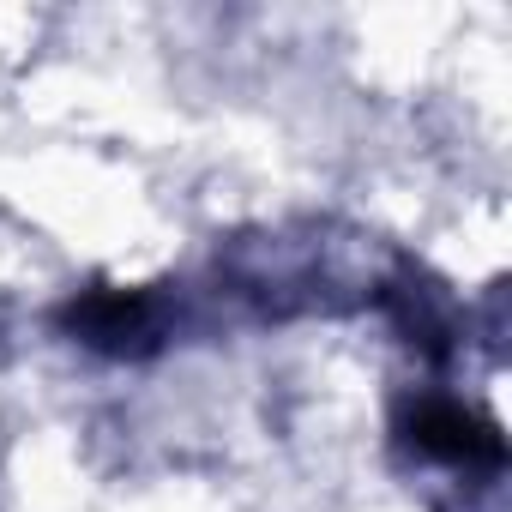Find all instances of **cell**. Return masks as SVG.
Here are the masks:
<instances>
[{
    "label": "cell",
    "mask_w": 512,
    "mask_h": 512,
    "mask_svg": "<svg viewBox=\"0 0 512 512\" xmlns=\"http://www.w3.org/2000/svg\"><path fill=\"white\" fill-rule=\"evenodd\" d=\"M61 326L103 356H145L163 344L169 314H163V296H151V290H103L97 284L61 308Z\"/></svg>",
    "instance_id": "6da1fadb"
},
{
    "label": "cell",
    "mask_w": 512,
    "mask_h": 512,
    "mask_svg": "<svg viewBox=\"0 0 512 512\" xmlns=\"http://www.w3.org/2000/svg\"><path fill=\"white\" fill-rule=\"evenodd\" d=\"M398 434H404V446H416V458H434L452 470H500L506 464L494 422H482L458 398H416L398 416Z\"/></svg>",
    "instance_id": "7a4b0ae2"
}]
</instances>
